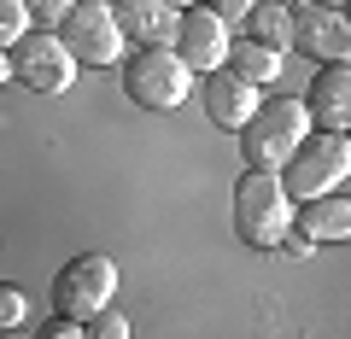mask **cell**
Listing matches in <instances>:
<instances>
[{"mask_svg":"<svg viewBox=\"0 0 351 339\" xmlns=\"http://www.w3.org/2000/svg\"><path fill=\"white\" fill-rule=\"evenodd\" d=\"M112 6V24L123 41H141V47H170L176 36V6L164 0H106Z\"/></svg>","mask_w":351,"mask_h":339,"instance_id":"11","label":"cell"},{"mask_svg":"<svg viewBox=\"0 0 351 339\" xmlns=\"http://www.w3.org/2000/svg\"><path fill=\"white\" fill-rule=\"evenodd\" d=\"M234 234L258 251H276L293 234V199L281 193L276 170H246L234 181Z\"/></svg>","mask_w":351,"mask_h":339,"instance_id":"3","label":"cell"},{"mask_svg":"<svg viewBox=\"0 0 351 339\" xmlns=\"http://www.w3.org/2000/svg\"><path fill=\"white\" fill-rule=\"evenodd\" d=\"M223 71L240 76L246 88H269V82L281 76V53H276V47H263V41H252V36H234V41H228Z\"/></svg>","mask_w":351,"mask_h":339,"instance_id":"14","label":"cell"},{"mask_svg":"<svg viewBox=\"0 0 351 339\" xmlns=\"http://www.w3.org/2000/svg\"><path fill=\"white\" fill-rule=\"evenodd\" d=\"M240 24H246L252 41H263V47H276V53H287V6H281V0H258V6H252Z\"/></svg>","mask_w":351,"mask_h":339,"instance_id":"15","label":"cell"},{"mask_svg":"<svg viewBox=\"0 0 351 339\" xmlns=\"http://www.w3.org/2000/svg\"><path fill=\"white\" fill-rule=\"evenodd\" d=\"M199 6H205V12H217V18H223V24H228V29H234V24H240V18H246V12H252V6H258V0H199Z\"/></svg>","mask_w":351,"mask_h":339,"instance_id":"20","label":"cell"},{"mask_svg":"<svg viewBox=\"0 0 351 339\" xmlns=\"http://www.w3.org/2000/svg\"><path fill=\"white\" fill-rule=\"evenodd\" d=\"M304 135H311V117L299 100H287V94L258 100V112L240 123V164L246 170H281Z\"/></svg>","mask_w":351,"mask_h":339,"instance_id":"2","label":"cell"},{"mask_svg":"<svg viewBox=\"0 0 351 339\" xmlns=\"http://www.w3.org/2000/svg\"><path fill=\"white\" fill-rule=\"evenodd\" d=\"M346 176H351V140L346 135H328V129H311V135L293 147V158L276 170L281 193H287L293 205L322 199V193H339Z\"/></svg>","mask_w":351,"mask_h":339,"instance_id":"1","label":"cell"},{"mask_svg":"<svg viewBox=\"0 0 351 339\" xmlns=\"http://www.w3.org/2000/svg\"><path fill=\"white\" fill-rule=\"evenodd\" d=\"M24 316H29V299H24V287L0 281V327H24Z\"/></svg>","mask_w":351,"mask_h":339,"instance_id":"18","label":"cell"},{"mask_svg":"<svg viewBox=\"0 0 351 339\" xmlns=\"http://www.w3.org/2000/svg\"><path fill=\"white\" fill-rule=\"evenodd\" d=\"M29 29H36V24H29L24 0H0V47H18Z\"/></svg>","mask_w":351,"mask_h":339,"instance_id":"16","label":"cell"},{"mask_svg":"<svg viewBox=\"0 0 351 339\" xmlns=\"http://www.w3.org/2000/svg\"><path fill=\"white\" fill-rule=\"evenodd\" d=\"M82 334H88V339H129V322H123V310L106 304L100 316H88V322H82Z\"/></svg>","mask_w":351,"mask_h":339,"instance_id":"17","label":"cell"},{"mask_svg":"<svg viewBox=\"0 0 351 339\" xmlns=\"http://www.w3.org/2000/svg\"><path fill=\"white\" fill-rule=\"evenodd\" d=\"M6 59H12V82H24L29 94H64L76 82V59L53 29H29L18 47H6Z\"/></svg>","mask_w":351,"mask_h":339,"instance_id":"6","label":"cell"},{"mask_svg":"<svg viewBox=\"0 0 351 339\" xmlns=\"http://www.w3.org/2000/svg\"><path fill=\"white\" fill-rule=\"evenodd\" d=\"M0 339H24V334H18V327H0Z\"/></svg>","mask_w":351,"mask_h":339,"instance_id":"25","label":"cell"},{"mask_svg":"<svg viewBox=\"0 0 351 339\" xmlns=\"http://www.w3.org/2000/svg\"><path fill=\"white\" fill-rule=\"evenodd\" d=\"M304 117L311 129H328V135H346L351 123V64H322L311 76V94H304Z\"/></svg>","mask_w":351,"mask_h":339,"instance_id":"10","label":"cell"},{"mask_svg":"<svg viewBox=\"0 0 351 339\" xmlns=\"http://www.w3.org/2000/svg\"><path fill=\"white\" fill-rule=\"evenodd\" d=\"M287 53H304V59H316V64H346V53H351L346 12L311 6V0L287 6Z\"/></svg>","mask_w":351,"mask_h":339,"instance_id":"8","label":"cell"},{"mask_svg":"<svg viewBox=\"0 0 351 339\" xmlns=\"http://www.w3.org/2000/svg\"><path fill=\"white\" fill-rule=\"evenodd\" d=\"M112 292H117V264L106 251H82L53 275V310L64 322H88V316H100L112 304Z\"/></svg>","mask_w":351,"mask_h":339,"instance_id":"5","label":"cell"},{"mask_svg":"<svg viewBox=\"0 0 351 339\" xmlns=\"http://www.w3.org/2000/svg\"><path fill=\"white\" fill-rule=\"evenodd\" d=\"M188 88H193V71L170 47H135L129 53V64H123L129 105H141V112H176L188 100Z\"/></svg>","mask_w":351,"mask_h":339,"instance_id":"4","label":"cell"},{"mask_svg":"<svg viewBox=\"0 0 351 339\" xmlns=\"http://www.w3.org/2000/svg\"><path fill=\"white\" fill-rule=\"evenodd\" d=\"M59 41L76 64H117L123 59V36H117L106 0H76L71 12L59 18Z\"/></svg>","mask_w":351,"mask_h":339,"instance_id":"7","label":"cell"},{"mask_svg":"<svg viewBox=\"0 0 351 339\" xmlns=\"http://www.w3.org/2000/svg\"><path fill=\"white\" fill-rule=\"evenodd\" d=\"M311 6H334V12H346V0H311Z\"/></svg>","mask_w":351,"mask_h":339,"instance_id":"23","label":"cell"},{"mask_svg":"<svg viewBox=\"0 0 351 339\" xmlns=\"http://www.w3.org/2000/svg\"><path fill=\"white\" fill-rule=\"evenodd\" d=\"M36 339H88V334H82V322H64V316H53V322L41 327Z\"/></svg>","mask_w":351,"mask_h":339,"instance_id":"21","label":"cell"},{"mask_svg":"<svg viewBox=\"0 0 351 339\" xmlns=\"http://www.w3.org/2000/svg\"><path fill=\"white\" fill-rule=\"evenodd\" d=\"M164 6H176V12H182V6H199V0H164Z\"/></svg>","mask_w":351,"mask_h":339,"instance_id":"24","label":"cell"},{"mask_svg":"<svg viewBox=\"0 0 351 339\" xmlns=\"http://www.w3.org/2000/svg\"><path fill=\"white\" fill-rule=\"evenodd\" d=\"M76 0H24V12H29V24L36 29H59V18L71 12Z\"/></svg>","mask_w":351,"mask_h":339,"instance_id":"19","label":"cell"},{"mask_svg":"<svg viewBox=\"0 0 351 339\" xmlns=\"http://www.w3.org/2000/svg\"><path fill=\"white\" fill-rule=\"evenodd\" d=\"M228 41H234V29H228L217 12H205V6H182V12H176L170 53H176L182 64H188L193 76H211V71H223V59H228Z\"/></svg>","mask_w":351,"mask_h":339,"instance_id":"9","label":"cell"},{"mask_svg":"<svg viewBox=\"0 0 351 339\" xmlns=\"http://www.w3.org/2000/svg\"><path fill=\"white\" fill-rule=\"evenodd\" d=\"M12 82V59H6V47H0V88Z\"/></svg>","mask_w":351,"mask_h":339,"instance_id":"22","label":"cell"},{"mask_svg":"<svg viewBox=\"0 0 351 339\" xmlns=\"http://www.w3.org/2000/svg\"><path fill=\"white\" fill-rule=\"evenodd\" d=\"M199 105H205V117H211L217 129L240 135V123L258 112V88H246V82L228 76V71H211V76L199 82Z\"/></svg>","mask_w":351,"mask_h":339,"instance_id":"12","label":"cell"},{"mask_svg":"<svg viewBox=\"0 0 351 339\" xmlns=\"http://www.w3.org/2000/svg\"><path fill=\"white\" fill-rule=\"evenodd\" d=\"M293 234H304L311 246H334V240H346L351 234V199H346V188L322 193V199H304L299 211H293Z\"/></svg>","mask_w":351,"mask_h":339,"instance_id":"13","label":"cell"}]
</instances>
